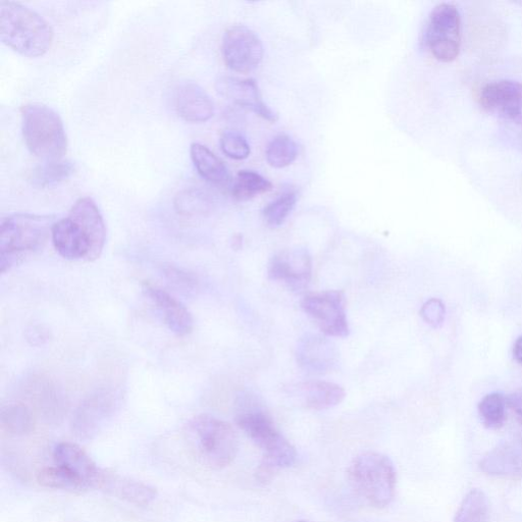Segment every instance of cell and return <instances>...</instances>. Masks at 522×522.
<instances>
[{
    "label": "cell",
    "instance_id": "34",
    "mask_svg": "<svg viewBox=\"0 0 522 522\" xmlns=\"http://www.w3.org/2000/svg\"><path fill=\"white\" fill-rule=\"evenodd\" d=\"M421 317L434 329L442 327L446 319L444 302L438 298L428 300L421 309Z\"/></svg>",
    "mask_w": 522,
    "mask_h": 522
},
{
    "label": "cell",
    "instance_id": "36",
    "mask_svg": "<svg viewBox=\"0 0 522 522\" xmlns=\"http://www.w3.org/2000/svg\"><path fill=\"white\" fill-rule=\"evenodd\" d=\"M513 357L522 365V336L518 337L513 345Z\"/></svg>",
    "mask_w": 522,
    "mask_h": 522
},
{
    "label": "cell",
    "instance_id": "4",
    "mask_svg": "<svg viewBox=\"0 0 522 522\" xmlns=\"http://www.w3.org/2000/svg\"><path fill=\"white\" fill-rule=\"evenodd\" d=\"M22 132L32 154L44 162L61 161L68 138L60 115L42 103H28L21 109Z\"/></svg>",
    "mask_w": 522,
    "mask_h": 522
},
{
    "label": "cell",
    "instance_id": "30",
    "mask_svg": "<svg viewBox=\"0 0 522 522\" xmlns=\"http://www.w3.org/2000/svg\"><path fill=\"white\" fill-rule=\"evenodd\" d=\"M38 483L45 488L57 490H83L86 486L63 467L57 465L43 468L37 476Z\"/></svg>",
    "mask_w": 522,
    "mask_h": 522
},
{
    "label": "cell",
    "instance_id": "19",
    "mask_svg": "<svg viewBox=\"0 0 522 522\" xmlns=\"http://www.w3.org/2000/svg\"><path fill=\"white\" fill-rule=\"evenodd\" d=\"M51 240L57 252L68 260L88 259L90 243L80 226L71 218L57 221L51 229Z\"/></svg>",
    "mask_w": 522,
    "mask_h": 522
},
{
    "label": "cell",
    "instance_id": "1",
    "mask_svg": "<svg viewBox=\"0 0 522 522\" xmlns=\"http://www.w3.org/2000/svg\"><path fill=\"white\" fill-rule=\"evenodd\" d=\"M236 423L263 452V461L257 469L259 482H270L280 469L295 463V447L278 431L271 416L255 395L242 396Z\"/></svg>",
    "mask_w": 522,
    "mask_h": 522
},
{
    "label": "cell",
    "instance_id": "32",
    "mask_svg": "<svg viewBox=\"0 0 522 522\" xmlns=\"http://www.w3.org/2000/svg\"><path fill=\"white\" fill-rule=\"evenodd\" d=\"M208 201L199 190L187 189L178 193L175 198L176 211L183 216L192 217L203 214L207 210Z\"/></svg>",
    "mask_w": 522,
    "mask_h": 522
},
{
    "label": "cell",
    "instance_id": "12",
    "mask_svg": "<svg viewBox=\"0 0 522 522\" xmlns=\"http://www.w3.org/2000/svg\"><path fill=\"white\" fill-rule=\"evenodd\" d=\"M312 260L305 248L283 250L270 261L268 275L273 281H282L301 288L311 279Z\"/></svg>",
    "mask_w": 522,
    "mask_h": 522
},
{
    "label": "cell",
    "instance_id": "7",
    "mask_svg": "<svg viewBox=\"0 0 522 522\" xmlns=\"http://www.w3.org/2000/svg\"><path fill=\"white\" fill-rule=\"evenodd\" d=\"M427 45L439 62L455 61L461 47V16L452 4H440L432 11L426 31Z\"/></svg>",
    "mask_w": 522,
    "mask_h": 522
},
{
    "label": "cell",
    "instance_id": "16",
    "mask_svg": "<svg viewBox=\"0 0 522 522\" xmlns=\"http://www.w3.org/2000/svg\"><path fill=\"white\" fill-rule=\"evenodd\" d=\"M115 405L116 400L110 392L92 395L76 411L73 431L81 438H90L109 419Z\"/></svg>",
    "mask_w": 522,
    "mask_h": 522
},
{
    "label": "cell",
    "instance_id": "23",
    "mask_svg": "<svg viewBox=\"0 0 522 522\" xmlns=\"http://www.w3.org/2000/svg\"><path fill=\"white\" fill-rule=\"evenodd\" d=\"M190 155L198 174L204 180L218 187H227L231 183L229 169L211 149L194 142L190 146Z\"/></svg>",
    "mask_w": 522,
    "mask_h": 522
},
{
    "label": "cell",
    "instance_id": "8",
    "mask_svg": "<svg viewBox=\"0 0 522 522\" xmlns=\"http://www.w3.org/2000/svg\"><path fill=\"white\" fill-rule=\"evenodd\" d=\"M301 307L326 336L335 338L349 336L346 299L342 291L306 295L301 302Z\"/></svg>",
    "mask_w": 522,
    "mask_h": 522
},
{
    "label": "cell",
    "instance_id": "29",
    "mask_svg": "<svg viewBox=\"0 0 522 522\" xmlns=\"http://www.w3.org/2000/svg\"><path fill=\"white\" fill-rule=\"evenodd\" d=\"M298 147L287 135L276 136L269 144L266 156L269 165L276 169L290 166L297 158Z\"/></svg>",
    "mask_w": 522,
    "mask_h": 522
},
{
    "label": "cell",
    "instance_id": "10",
    "mask_svg": "<svg viewBox=\"0 0 522 522\" xmlns=\"http://www.w3.org/2000/svg\"><path fill=\"white\" fill-rule=\"evenodd\" d=\"M481 107L488 113L522 125V84L498 80L486 84L480 93Z\"/></svg>",
    "mask_w": 522,
    "mask_h": 522
},
{
    "label": "cell",
    "instance_id": "14",
    "mask_svg": "<svg viewBox=\"0 0 522 522\" xmlns=\"http://www.w3.org/2000/svg\"><path fill=\"white\" fill-rule=\"evenodd\" d=\"M175 109L188 123H204L215 115V104L210 95L192 81H184L175 89Z\"/></svg>",
    "mask_w": 522,
    "mask_h": 522
},
{
    "label": "cell",
    "instance_id": "22",
    "mask_svg": "<svg viewBox=\"0 0 522 522\" xmlns=\"http://www.w3.org/2000/svg\"><path fill=\"white\" fill-rule=\"evenodd\" d=\"M95 488L106 490L111 495L138 506L148 505L158 497V492L146 484L103 471Z\"/></svg>",
    "mask_w": 522,
    "mask_h": 522
},
{
    "label": "cell",
    "instance_id": "15",
    "mask_svg": "<svg viewBox=\"0 0 522 522\" xmlns=\"http://www.w3.org/2000/svg\"><path fill=\"white\" fill-rule=\"evenodd\" d=\"M339 352L327 338L305 335L297 347V359L301 368L312 374H326L338 363Z\"/></svg>",
    "mask_w": 522,
    "mask_h": 522
},
{
    "label": "cell",
    "instance_id": "13",
    "mask_svg": "<svg viewBox=\"0 0 522 522\" xmlns=\"http://www.w3.org/2000/svg\"><path fill=\"white\" fill-rule=\"evenodd\" d=\"M76 222L90 243L88 261H94L102 254L107 242V227L95 201L90 197L79 198L69 215Z\"/></svg>",
    "mask_w": 522,
    "mask_h": 522
},
{
    "label": "cell",
    "instance_id": "27",
    "mask_svg": "<svg viewBox=\"0 0 522 522\" xmlns=\"http://www.w3.org/2000/svg\"><path fill=\"white\" fill-rule=\"evenodd\" d=\"M2 425L9 434L24 436L34 428L33 415L25 404H9L2 411Z\"/></svg>",
    "mask_w": 522,
    "mask_h": 522
},
{
    "label": "cell",
    "instance_id": "9",
    "mask_svg": "<svg viewBox=\"0 0 522 522\" xmlns=\"http://www.w3.org/2000/svg\"><path fill=\"white\" fill-rule=\"evenodd\" d=\"M222 51L228 68L242 74L255 70L264 59L263 42L251 29L242 25L226 31Z\"/></svg>",
    "mask_w": 522,
    "mask_h": 522
},
{
    "label": "cell",
    "instance_id": "5",
    "mask_svg": "<svg viewBox=\"0 0 522 522\" xmlns=\"http://www.w3.org/2000/svg\"><path fill=\"white\" fill-rule=\"evenodd\" d=\"M353 490L375 508H385L395 496L397 475L392 460L378 452L358 455L348 468Z\"/></svg>",
    "mask_w": 522,
    "mask_h": 522
},
{
    "label": "cell",
    "instance_id": "38",
    "mask_svg": "<svg viewBox=\"0 0 522 522\" xmlns=\"http://www.w3.org/2000/svg\"><path fill=\"white\" fill-rule=\"evenodd\" d=\"M294 522H308V521H305V520H298V521H294Z\"/></svg>",
    "mask_w": 522,
    "mask_h": 522
},
{
    "label": "cell",
    "instance_id": "18",
    "mask_svg": "<svg viewBox=\"0 0 522 522\" xmlns=\"http://www.w3.org/2000/svg\"><path fill=\"white\" fill-rule=\"evenodd\" d=\"M56 464L79 479L86 488H95L101 469L78 445L70 442L60 443L54 452Z\"/></svg>",
    "mask_w": 522,
    "mask_h": 522
},
{
    "label": "cell",
    "instance_id": "37",
    "mask_svg": "<svg viewBox=\"0 0 522 522\" xmlns=\"http://www.w3.org/2000/svg\"><path fill=\"white\" fill-rule=\"evenodd\" d=\"M516 415H517V419H518L519 423L522 426V414H516Z\"/></svg>",
    "mask_w": 522,
    "mask_h": 522
},
{
    "label": "cell",
    "instance_id": "25",
    "mask_svg": "<svg viewBox=\"0 0 522 522\" xmlns=\"http://www.w3.org/2000/svg\"><path fill=\"white\" fill-rule=\"evenodd\" d=\"M489 509L487 495L480 489H474L462 500L454 522H487Z\"/></svg>",
    "mask_w": 522,
    "mask_h": 522
},
{
    "label": "cell",
    "instance_id": "6",
    "mask_svg": "<svg viewBox=\"0 0 522 522\" xmlns=\"http://www.w3.org/2000/svg\"><path fill=\"white\" fill-rule=\"evenodd\" d=\"M55 223L52 217L31 214L4 219L0 226V272L6 274L20 263L25 253L41 248Z\"/></svg>",
    "mask_w": 522,
    "mask_h": 522
},
{
    "label": "cell",
    "instance_id": "2",
    "mask_svg": "<svg viewBox=\"0 0 522 522\" xmlns=\"http://www.w3.org/2000/svg\"><path fill=\"white\" fill-rule=\"evenodd\" d=\"M0 38L26 58H38L50 48L54 31L36 11L16 2L0 3Z\"/></svg>",
    "mask_w": 522,
    "mask_h": 522
},
{
    "label": "cell",
    "instance_id": "24",
    "mask_svg": "<svg viewBox=\"0 0 522 522\" xmlns=\"http://www.w3.org/2000/svg\"><path fill=\"white\" fill-rule=\"evenodd\" d=\"M272 183L260 174L243 170L240 171L232 186V195L236 200L247 201L258 195L272 190Z\"/></svg>",
    "mask_w": 522,
    "mask_h": 522
},
{
    "label": "cell",
    "instance_id": "17",
    "mask_svg": "<svg viewBox=\"0 0 522 522\" xmlns=\"http://www.w3.org/2000/svg\"><path fill=\"white\" fill-rule=\"evenodd\" d=\"M143 291L153 304L158 307L171 332L179 337H184L193 331V317L182 302L167 291L150 284H145Z\"/></svg>",
    "mask_w": 522,
    "mask_h": 522
},
{
    "label": "cell",
    "instance_id": "21",
    "mask_svg": "<svg viewBox=\"0 0 522 522\" xmlns=\"http://www.w3.org/2000/svg\"><path fill=\"white\" fill-rule=\"evenodd\" d=\"M481 471L489 476L516 478L522 476V446L516 443L499 445L480 461Z\"/></svg>",
    "mask_w": 522,
    "mask_h": 522
},
{
    "label": "cell",
    "instance_id": "3",
    "mask_svg": "<svg viewBox=\"0 0 522 522\" xmlns=\"http://www.w3.org/2000/svg\"><path fill=\"white\" fill-rule=\"evenodd\" d=\"M186 436L196 458L213 469L230 465L239 450L238 437L233 427L210 414L194 417L187 426Z\"/></svg>",
    "mask_w": 522,
    "mask_h": 522
},
{
    "label": "cell",
    "instance_id": "26",
    "mask_svg": "<svg viewBox=\"0 0 522 522\" xmlns=\"http://www.w3.org/2000/svg\"><path fill=\"white\" fill-rule=\"evenodd\" d=\"M75 166L69 161L45 162L30 174L33 185L41 188L57 185L72 176Z\"/></svg>",
    "mask_w": 522,
    "mask_h": 522
},
{
    "label": "cell",
    "instance_id": "31",
    "mask_svg": "<svg viewBox=\"0 0 522 522\" xmlns=\"http://www.w3.org/2000/svg\"><path fill=\"white\" fill-rule=\"evenodd\" d=\"M296 202L297 193L295 191L283 192L265 207L263 215L266 223L272 228L282 226L293 212Z\"/></svg>",
    "mask_w": 522,
    "mask_h": 522
},
{
    "label": "cell",
    "instance_id": "28",
    "mask_svg": "<svg viewBox=\"0 0 522 522\" xmlns=\"http://www.w3.org/2000/svg\"><path fill=\"white\" fill-rule=\"evenodd\" d=\"M506 397L498 392L486 395L478 405L480 419L490 430H498L506 420Z\"/></svg>",
    "mask_w": 522,
    "mask_h": 522
},
{
    "label": "cell",
    "instance_id": "35",
    "mask_svg": "<svg viewBox=\"0 0 522 522\" xmlns=\"http://www.w3.org/2000/svg\"><path fill=\"white\" fill-rule=\"evenodd\" d=\"M164 275L172 285L183 291H194L198 287L196 276L177 267L166 266Z\"/></svg>",
    "mask_w": 522,
    "mask_h": 522
},
{
    "label": "cell",
    "instance_id": "11",
    "mask_svg": "<svg viewBox=\"0 0 522 522\" xmlns=\"http://www.w3.org/2000/svg\"><path fill=\"white\" fill-rule=\"evenodd\" d=\"M218 92L240 108L253 112L259 117L275 123L278 116L267 106L258 85L253 79L221 77L216 84Z\"/></svg>",
    "mask_w": 522,
    "mask_h": 522
},
{
    "label": "cell",
    "instance_id": "20",
    "mask_svg": "<svg viewBox=\"0 0 522 522\" xmlns=\"http://www.w3.org/2000/svg\"><path fill=\"white\" fill-rule=\"evenodd\" d=\"M290 392L311 410H326L343 402L345 390L338 384L327 381H308L297 384Z\"/></svg>",
    "mask_w": 522,
    "mask_h": 522
},
{
    "label": "cell",
    "instance_id": "33",
    "mask_svg": "<svg viewBox=\"0 0 522 522\" xmlns=\"http://www.w3.org/2000/svg\"><path fill=\"white\" fill-rule=\"evenodd\" d=\"M220 144L223 152L230 159L243 161L250 155V145L246 138L237 131L227 130L221 135Z\"/></svg>",
    "mask_w": 522,
    "mask_h": 522
}]
</instances>
